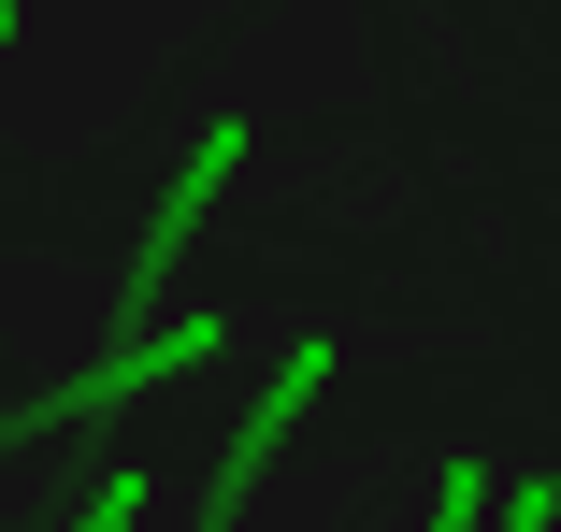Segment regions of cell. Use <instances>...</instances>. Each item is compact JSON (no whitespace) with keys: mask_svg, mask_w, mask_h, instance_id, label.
I'll return each mask as SVG.
<instances>
[{"mask_svg":"<svg viewBox=\"0 0 561 532\" xmlns=\"http://www.w3.org/2000/svg\"><path fill=\"white\" fill-rule=\"evenodd\" d=\"M202 360H216V316H187V332H145L130 360H101L72 403H116V389H159V374H202Z\"/></svg>","mask_w":561,"mask_h":532,"instance_id":"6da1fadb","label":"cell"}]
</instances>
